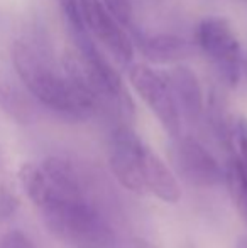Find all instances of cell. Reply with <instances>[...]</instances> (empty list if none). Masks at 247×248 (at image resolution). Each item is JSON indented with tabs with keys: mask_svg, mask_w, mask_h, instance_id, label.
Returning <instances> with one entry per match:
<instances>
[{
	"mask_svg": "<svg viewBox=\"0 0 247 248\" xmlns=\"http://www.w3.org/2000/svg\"><path fill=\"white\" fill-rule=\"evenodd\" d=\"M12 62L19 79L39 103L69 118H88L99 108L90 90L60 73L36 47L24 41L12 46Z\"/></svg>",
	"mask_w": 247,
	"mask_h": 248,
	"instance_id": "6da1fadb",
	"label": "cell"
},
{
	"mask_svg": "<svg viewBox=\"0 0 247 248\" xmlns=\"http://www.w3.org/2000/svg\"><path fill=\"white\" fill-rule=\"evenodd\" d=\"M51 235L71 248H122L115 232L86 196L48 194L39 204Z\"/></svg>",
	"mask_w": 247,
	"mask_h": 248,
	"instance_id": "7a4b0ae2",
	"label": "cell"
},
{
	"mask_svg": "<svg viewBox=\"0 0 247 248\" xmlns=\"http://www.w3.org/2000/svg\"><path fill=\"white\" fill-rule=\"evenodd\" d=\"M197 43L215 66L222 81L235 88L242 75L244 54L231 22L222 17H208L201 20L197 31Z\"/></svg>",
	"mask_w": 247,
	"mask_h": 248,
	"instance_id": "3957f363",
	"label": "cell"
},
{
	"mask_svg": "<svg viewBox=\"0 0 247 248\" xmlns=\"http://www.w3.org/2000/svg\"><path fill=\"white\" fill-rule=\"evenodd\" d=\"M148 145L131 127H117L109 140V166L115 179L134 194H146L144 157Z\"/></svg>",
	"mask_w": 247,
	"mask_h": 248,
	"instance_id": "277c9868",
	"label": "cell"
},
{
	"mask_svg": "<svg viewBox=\"0 0 247 248\" xmlns=\"http://www.w3.org/2000/svg\"><path fill=\"white\" fill-rule=\"evenodd\" d=\"M129 81L137 95L173 139L180 137V110L171 86L165 75H159L146 64H134L129 69Z\"/></svg>",
	"mask_w": 247,
	"mask_h": 248,
	"instance_id": "5b68a950",
	"label": "cell"
},
{
	"mask_svg": "<svg viewBox=\"0 0 247 248\" xmlns=\"http://www.w3.org/2000/svg\"><path fill=\"white\" fill-rule=\"evenodd\" d=\"M82 7L83 22L92 36H95L103 46L114 54V58L120 64L131 62L134 56V47H132L131 39L122 31L120 24L114 19L105 9L103 2L100 0H80Z\"/></svg>",
	"mask_w": 247,
	"mask_h": 248,
	"instance_id": "8992f818",
	"label": "cell"
},
{
	"mask_svg": "<svg viewBox=\"0 0 247 248\" xmlns=\"http://www.w3.org/2000/svg\"><path fill=\"white\" fill-rule=\"evenodd\" d=\"M176 166L181 176L197 187L225 183V170L214 155L193 137H183L176 145Z\"/></svg>",
	"mask_w": 247,
	"mask_h": 248,
	"instance_id": "52a82bcc",
	"label": "cell"
},
{
	"mask_svg": "<svg viewBox=\"0 0 247 248\" xmlns=\"http://www.w3.org/2000/svg\"><path fill=\"white\" fill-rule=\"evenodd\" d=\"M166 78H168V83L171 86L178 110L181 108L183 115L188 120H200L205 113V100L197 75L188 66L178 64L171 69V73Z\"/></svg>",
	"mask_w": 247,
	"mask_h": 248,
	"instance_id": "ba28073f",
	"label": "cell"
},
{
	"mask_svg": "<svg viewBox=\"0 0 247 248\" xmlns=\"http://www.w3.org/2000/svg\"><path fill=\"white\" fill-rule=\"evenodd\" d=\"M144 184L146 191L165 202H178L181 199V187L175 174L168 169L161 157L148 147L144 157Z\"/></svg>",
	"mask_w": 247,
	"mask_h": 248,
	"instance_id": "9c48e42d",
	"label": "cell"
},
{
	"mask_svg": "<svg viewBox=\"0 0 247 248\" xmlns=\"http://www.w3.org/2000/svg\"><path fill=\"white\" fill-rule=\"evenodd\" d=\"M146 59L156 64H169L180 62L195 54V46L185 37L175 34H154V36L142 37L139 43Z\"/></svg>",
	"mask_w": 247,
	"mask_h": 248,
	"instance_id": "30bf717a",
	"label": "cell"
},
{
	"mask_svg": "<svg viewBox=\"0 0 247 248\" xmlns=\"http://www.w3.org/2000/svg\"><path fill=\"white\" fill-rule=\"evenodd\" d=\"M0 108L22 125L33 120V107L22 92L14 85V81L0 69Z\"/></svg>",
	"mask_w": 247,
	"mask_h": 248,
	"instance_id": "8fae6325",
	"label": "cell"
},
{
	"mask_svg": "<svg viewBox=\"0 0 247 248\" xmlns=\"http://www.w3.org/2000/svg\"><path fill=\"white\" fill-rule=\"evenodd\" d=\"M225 183L239 213L247 223V167L237 157L229 160V166L225 169Z\"/></svg>",
	"mask_w": 247,
	"mask_h": 248,
	"instance_id": "7c38bea8",
	"label": "cell"
},
{
	"mask_svg": "<svg viewBox=\"0 0 247 248\" xmlns=\"http://www.w3.org/2000/svg\"><path fill=\"white\" fill-rule=\"evenodd\" d=\"M19 206V198L16 194V187L7 174L5 160L0 150V221H5L16 213Z\"/></svg>",
	"mask_w": 247,
	"mask_h": 248,
	"instance_id": "4fadbf2b",
	"label": "cell"
},
{
	"mask_svg": "<svg viewBox=\"0 0 247 248\" xmlns=\"http://www.w3.org/2000/svg\"><path fill=\"white\" fill-rule=\"evenodd\" d=\"M56 2H58V5L61 7V12H63V16H65L66 22H68V27L73 36L88 31L85 22H83L80 0H56Z\"/></svg>",
	"mask_w": 247,
	"mask_h": 248,
	"instance_id": "5bb4252c",
	"label": "cell"
},
{
	"mask_svg": "<svg viewBox=\"0 0 247 248\" xmlns=\"http://www.w3.org/2000/svg\"><path fill=\"white\" fill-rule=\"evenodd\" d=\"M109 14L124 27L132 24V0H102Z\"/></svg>",
	"mask_w": 247,
	"mask_h": 248,
	"instance_id": "9a60e30c",
	"label": "cell"
},
{
	"mask_svg": "<svg viewBox=\"0 0 247 248\" xmlns=\"http://www.w3.org/2000/svg\"><path fill=\"white\" fill-rule=\"evenodd\" d=\"M0 248H37V245L24 232H20V230H10L0 240Z\"/></svg>",
	"mask_w": 247,
	"mask_h": 248,
	"instance_id": "2e32d148",
	"label": "cell"
},
{
	"mask_svg": "<svg viewBox=\"0 0 247 248\" xmlns=\"http://www.w3.org/2000/svg\"><path fill=\"white\" fill-rule=\"evenodd\" d=\"M234 142L239 150L237 159L247 167V118L244 117L234 122Z\"/></svg>",
	"mask_w": 247,
	"mask_h": 248,
	"instance_id": "e0dca14e",
	"label": "cell"
},
{
	"mask_svg": "<svg viewBox=\"0 0 247 248\" xmlns=\"http://www.w3.org/2000/svg\"><path fill=\"white\" fill-rule=\"evenodd\" d=\"M131 248H159L156 245H152L151 242H148V240H142V238H135L132 240L131 243Z\"/></svg>",
	"mask_w": 247,
	"mask_h": 248,
	"instance_id": "ac0fdd59",
	"label": "cell"
},
{
	"mask_svg": "<svg viewBox=\"0 0 247 248\" xmlns=\"http://www.w3.org/2000/svg\"><path fill=\"white\" fill-rule=\"evenodd\" d=\"M235 248H247V238H246V236H242V238L239 240L237 247H235Z\"/></svg>",
	"mask_w": 247,
	"mask_h": 248,
	"instance_id": "d6986e66",
	"label": "cell"
},
{
	"mask_svg": "<svg viewBox=\"0 0 247 248\" xmlns=\"http://www.w3.org/2000/svg\"><path fill=\"white\" fill-rule=\"evenodd\" d=\"M242 71H244L246 75H247V52H246L244 56H242Z\"/></svg>",
	"mask_w": 247,
	"mask_h": 248,
	"instance_id": "ffe728a7",
	"label": "cell"
}]
</instances>
